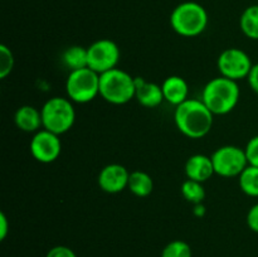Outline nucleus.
Masks as SVG:
<instances>
[{
  "label": "nucleus",
  "instance_id": "1",
  "mask_svg": "<svg viewBox=\"0 0 258 257\" xmlns=\"http://www.w3.org/2000/svg\"><path fill=\"white\" fill-rule=\"evenodd\" d=\"M174 122L179 133L189 139H202L211 133L214 115L201 98H190L175 106Z\"/></svg>",
  "mask_w": 258,
  "mask_h": 257
},
{
  "label": "nucleus",
  "instance_id": "2",
  "mask_svg": "<svg viewBox=\"0 0 258 257\" xmlns=\"http://www.w3.org/2000/svg\"><path fill=\"white\" fill-rule=\"evenodd\" d=\"M241 88L238 82L218 76L206 83L201 100L214 116L227 115L238 105Z\"/></svg>",
  "mask_w": 258,
  "mask_h": 257
},
{
  "label": "nucleus",
  "instance_id": "3",
  "mask_svg": "<svg viewBox=\"0 0 258 257\" xmlns=\"http://www.w3.org/2000/svg\"><path fill=\"white\" fill-rule=\"evenodd\" d=\"M209 17L206 8L197 2H184L174 8L170 14V25L176 34L194 38L204 33Z\"/></svg>",
  "mask_w": 258,
  "mask_h": 257
},
{
  "label": "nucleus",
  "instance_id": "4",
  "mask_svg": "<svg viewBox=\"0 0 258 257\" xmlns=\"http://www.w3.org/2000/svg\"><path fill=\"white\" fill-rule=\"evenodd\" d=\"M135 77L116 67L100 75V96L111 105H126L135 98Z\"/></svg>",
  "mask_w": 258,
  "mask_h": 257
},
{
  "label": "nucleus",
  "instance_id": "5",
  "mask_svg": "<svg viewBox=\"0 0 258 257\" xmlns=\"http://www.w3.org/2000/svg\"><path fill=\"white\" fill-rule=\"evenodd\" d=\"M43 128L63 135L73 127L76 122L75 103L68 97L54 96L43 103L42 108Z\"/></svg>",
  "mask_w": 258,
  "mask_h": 257
},
{
  "label": "nucleus",
  "instance_id": "6",
  "mask_svg": "<svg viewBox=\"0 0 258 257\" xmlns=\"http://www.w3.org/2000/svg\"><path fill=\"white\" fill-rule=\"evenodd\" d=\"M66 93L73 103H88L100 96V75L90 67L71 71L66 80Z\"/></svg>",
  "mask_w": 258,
  "mask_h": 257
},
{
  "label": "nucleus",
  "instance_id": "7",
  "mask_svg": "<svg viewBox=\"0 0 258 257\" xmlns=\"http://www.w3.org/2000/svg\"><path fill=\"white\" fill-rule=\"evenodd\" d=\"M214 171L223 178H238L249 165L244 149L236 145H223L211 155Z\"/></svg>",
  "mask_w": 258,
  "mask_h": 257
},
{
  "label": "nucleus",
  "instance_id": "8",
  "mask_svg": "<svg viewBox=\"0 0 258 257\" xmlns=\"http://www.w3.org/2000/svg\"><path fill=\"white\" fill-rule=\"evenodd\" d=\"M88 67L98 75L117 67L121 58V50L117 43L108 38L95 40L87 47Z\"/></svg>",
  "mask_w": 258,
  "mask_h": 257
},
{
  "label": "nucleus",
  "instance_id": "9",
  "mask_svg": "<svg viewBox=\"0 0 258 257\" xmlns=\"http://www.w3.org/2000/svg\"><path fill=\"white\" fill-rule=\"evenodd\" d=\"M252 66L253 63L247 52L237 47L222 50L217 59V68L221 76L236 81V82L246 80Z\"/></svg>",
  "mask_w": 258,
  "mask_h": 257
},
{
  "label": "nucleus",
  "instance_id": "10",
  "mask_svg": "<svg viewBox=\"0 0 258 257\" xmlns=\"http://www.w3.org/2000/svg\"><path fill=\"white\" fill-rule=\"evenodd\" d=\"M29 150L33 158L42 164H50L59 158L62 153V141L59 135L42 128L33 134L29 143Z\"/></svg>",
  "mask_w": 258,
  "mask_h": 257
},
{
  "label": "nucleus",
  "instance_id": "11",
  "mask_svg": "<svg viewBox=\"0 0 258 257\" xmlns=\"http://www.w3.org/2000/svg\"><path fill=\"white\" fill-rule=\"evenodd\" d=\"M130 171L126 166L117 163H111L103 166L98 173L97 183L102 191L108 194H117L125 190L128 185Z\"/></svg>",
  "mask_w": 258,
  "mask_h": 257
},
{
  "label": "nucleus",
  "instance_id": "12",
  "mask_svg": "<svg viewBox=\"0 0 258 257\" xmlns=\"http://www.w3.org/2000/svg\"><path fill=\"white\" fill-rule=\"evenodd\" d=\"M186 179L206 183L216 174L212 158L204 154H194L190 155L185 161L184 166Z\"/></svg>",
  "mask_w": 258,
  "mask_h": 257
},
{
  "label": "nucleus",
  "instance_id": "13",
  "mask_svg": "<svg viewBox=\"0 0 258 257\" xmlns=\"http://www.w3.org/2000/svg\"><path fill=\"white\" fill-rule=\"evenodd\" d=\"M135 98L144 107L155 108L165 101L161 85H158L155 82H149L143 77H135Z\"/></svg>",
  "mask_w": 258,
  "mask_h": 257
},
{
  "label": "nucleus",
  "instance_id": "14",
  "mask_svg": "<svg viewBox=\"0 0 258 257\" xmlns=\"http://www.w3.org/2000/svg\"><path fill=\"white\" fill-rule=\"evenodd\" d=\"M164 100L173 106H178L189 98V85L181 76H169L161 83Z\"/></svg>",
  "mask_w": 258,
  "mask_h": 257
},
{
  "label": "nucleus",
  "instance_id": "15",
  "mask_svg": "<svg viewBox=\"0 0 258 257\" xmlns=\"http://www.w3.org/2000/svg\"><path fill=\"white\" fill-rule=\"evenodd\" d=\"M14 123L20 131L35 134L43 128L42 112L32 105H23L14 113Z\"/></svg>",
  "mask_w": 258,
  "mask_h": 257
},
{
  "label": "nucleus",
  "instance_id": "16",
  "mask_svg": "<svg viewBox=\"0 0 258 257\" xmlns=\"http://www.w3.org/2000/svg\"><path fill=\"white\" fill-rule=\"evenodd\" d=\"M127 189L139 198L149 197L154 190V180L151 175L143 170L130 171Z\"/></svg>",
  "mask_w": 258,
  "mask_h": 257
},
{
  "label": "nucleus",
  "instance_id": "17",
  "mask_svg": "<svg viewBox=\"0 0 258 257\" xmlns=\"http://www.w3.org/2000/svg\"><path fill=\"white\" fill-rule=\"evenodd\" d=\"M62 63L68 71H77L88 67L87 47L82 45H71L62 53Z\"/></svg>",
  "mask_w": 258,
  "mask_h": 257
},
{
  "label": "nucleus",
  "instance_id": "18",
  "mask_svg": "<svg viewBox=\"0 0 258 257\" xmlns=\"http://www.w3.org/2000/svg\"><path fill=\"white\" fill-rule=\"evenodd\" d=\"M239 28L247 38L258 40V4L243 10L239 18Z\"/></svg>",
  "mask_w": 258,
  "mask_h": 257
},
{
  "label": "nucleus",
  "instance_id": "19",
  "mask_svg": "<svg viewBox=\"0 0 258 257\" xmlns=\"http://www.w3.org/2000/svg\"><path fill=\"white\" fill-rule=\"evenodd\" d=\"M238 184L246 196L258 198V166H247L238 176Z\"/></svg>",
  "mask_w": 258,
  "mask_h": 257
},
{
  "label": "nucleus",
  "instance_id": "20",
  "mask_svg": "<svg viewBox=\"0 0 258 257\" xmlns=\"http://www.w3.org/2000/svg\"><path fill=\"white\" fill-rule=\"evenodd\" d=\"M181 196L184 197L186 202L194 204L203 203L204 199H206V189H204L203 183L197 180H191V179H185V180L181 183L180 186Z\"/></svg>",
  "mask_w": 258,
  "mask_h": 257
},
{
  "label": "nucleus",
  "instance_id": "21",
  "mask_svg": "<svg viewBox=\"0 0 258 257\" xmlns=\"http://www.w3.org/2000/svg\"><path fill=\"white\" fill-rule=\"evenodd\" d=\"M160 257H193V251L188 242L174 239L164 247Z\"/></svg>",
  "mask_w": 258,
  "mask_h": 257
},
{
  "label": "nucleus",
  "instance_id": "22",
  "mask_svg": "<svg viewBox=\"0 0 258 257\" xmlns=\"http://www.w3.org/2000/svg\"><path fill=\"white\" fill-rule=\"evenodd\" d=\"M15 58L8 45L0 44V80H5L14 70Z\"/></svg>",
  "mask_w": 258,
  "mask_h": 257
},
{
  "label": "nucleus",
  "instance_id": "23",
  "mask_svg": "<svg viewBox=\"0 0 258 257\" xmlns=\"http://www.w3.org/2000/svg\"><path fill=\"white\" fill-rule=\"evenodd\" d=\"M244 151H246L249 165L258 166V135L249 139L246 148H244Z\"/></svg>",
  "mask_w": 258,
  "mask_h": 257
},
{
  "label": "nucleus",
  "instance_id": "24",
  "mask_svg": "<svg viewBox=\"0 0 258 257\" xmlns=\"http://www.w3.org/2000/svg\"><path fill=\"white\" fill-rule=\"evenodd\" d=\"M45 257H77V254H76V252L71 247L58 244V246L52 247L47 252Z\"/></svg>",
  "mask_w": 258,
  "mask_h": 257
},
{
  "label": "nucleus",
  "instance_id": "25",
  "mask_svg": "<svg viewBox=\"0 0 258 257\" xmlns=\"http://www.w3.org/2000/svg\"><path fill=\"white\" fill-rule=\"evenodd\" d=\"M246 223L252 232L258 233V203L253 204L248 209L246 216Z\"/></svg>",
  "mask_w": 258,
  "mask_h": 257
},
{
  "label": "nucleus",
  "instance_id": "26",
  "mask_svg": "<svg viewBox=\"0 0 258 257\" xmlns=\"http://www.w3.org/2000/svg\"><path fill=\"white\" fill-rule=\"evenodd\" d=\"M246 80L248 82L251 90L258 95V63H253Z\"/></svg>",
  "mask_w": 258,
  "mask_h": 257
},
{
  "label": "nucleus",
  "instance_id": "27",
  "mask_svg": "<svg viewBox=\"0 0 258 257\" xmlns=\"http://www.w3.org/2000/svg\"><path fill=\"white\" fill-rule=\"evenodd\" d=\"M9 231L10 224L9 221H8V217L5 216L4 212H2V213H0V239H2V241H4V239L7 238Z\"/></svg>",
  "mask_w": 258,
  "mask_h": 257
},
{
  "label": "nucleus",
  "instance_id": "28",
  "mask_svg": "<svg viewBox=\"0 0 258 257\" xmlns=\"http://www.w3.org/2000/svg\"><path fill=\"white\" fill-rule=\"evenodd\" d=\"M207 209H206V206H204L203 203H198V204H194L193 206V214L196 217H203L204 214H206Z\"/></svg>",
  "mask_w": 258,
  "mask_h": 257
}]
</instances>
